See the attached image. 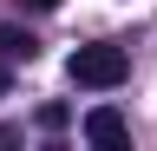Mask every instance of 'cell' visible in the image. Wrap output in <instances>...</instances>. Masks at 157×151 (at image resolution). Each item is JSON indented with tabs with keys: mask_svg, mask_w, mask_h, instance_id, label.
Listing matches in <instances>:
<instances>
[{
	"mask_svg": "<svg viewBox=\"0 0 157 151\" xmlns=\"http://www.w3.org/2000/svg\"><path fill=\"white\" fill-rule=\"evenodd\" d=\"M124 72H131V53L124 46H78L72 59H66V79L72 85H85V92H111V85H124Z\"/></svg>",
	"mask_w": 157,
	"mask_h": 151,
	"instance_id": "cell-1",
	"label": "cell"
},
{
	"mask_svg": "<svg viewBox=\"0 0 157 151\" xmlns=\"http://www.w3.org/2000/svg\"><path fill=\"white\" fill-rule=\"evenodd\" d=\"M85 138H92L98 151H118V145H131V125H124L118 105H92V112H85Z\"/></svg>",
	"mask_w": 157,
	"mask_h": 151,
	"instance_id": "cell-2",
	"label": "cell"
},
{
	"mask_svg": "<svg viewBox=\"0 0 157 151\" xmlns=\"http://www.w3.org/2000/svg\"><path fill=\"white\" fill-rule=\"evenodd\" d=\"M66 118H72L66 105H39V125H46V131H66Z\"/></svg>",
	"mask_w": 157,
	"mask_h": 151,
	"instance_id": "cell-4",
	"label": "cell"
},
{
	"mask_svg": "<svg viewBox=\"0 0 157 151\" xmlns=\"http://www.w3.org/2000/svg\"><path fill=\"white\" fill-rule=\"evenodd\" d=\"M26 13H59V0H20Z\"/></svg>",
	"mask_w": 157,
	"mask_h": 151,
	"instance_id": "cell-5",
	"label": "cell"
},
{
	"mask_svg": "<svg viewBox=\"0 0 157 151\" xmlns=\"http://www.w3.org/2000/svg\"><path fill=\"white\" fill-rule=\"evenodd\" d=\"M7 85H13V79H7V66H0V99H7Z\"/></svg>",
	"mask_w": 157,
	"mask_h": 151,
	"instance_id": "cell-6",
	"label": "cell"
},
{
	"mask_svg": "<svg viewBox=\"0 0 157 151\" xmlns=\"http://www.w3.org/2000/svg\"><path fill=\"white\" fill-rule=\"evenodd\" d=\"M39 53V40L33 33H20V26H0V59H33Z\"/></svg>",
	"mask_w": 157,
	"mask_h": 151,
	"instance_id": "cell-3",
	"label": "cell"
}]
</instances>
